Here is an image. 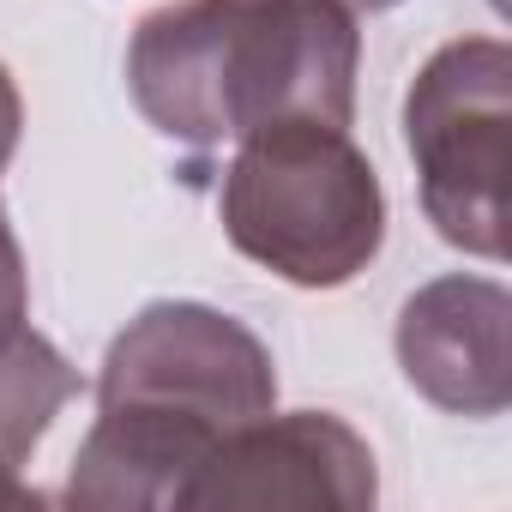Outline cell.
I'll return each instance as SVG.
<instances>
[{"instance_id": "6da1fadb", "label": "cell", "mask_w": 512, "mask_h": 512, "mask_svg": "<svg viewBox=\"0 0 512 512\" xmlns=\"http://www.w3.org/2000/svg\"><path fill=\"white\" fill-rule=\"evenodd\" d=\"M362 37L338 0H169L127 49L139 115L175 145H241L278 121L356 115Z\"/></svg>"}, {"instance_id": "7a4b0ae2", "label": "cell", "mask_w": 512, "mask_h": 512, "mask_svg": "<svg viewBox=\"0 0 512 512\" xmlns=\"http://www.w3.org/2000/svg\"><path fill=\"white\" fill-rule=\"evenodd\" d=\"M278 410L272 350L205 302L139 308L97 374V422L73 458L67 506H175L187 470L241 422Z\"/></svg>"}, {"instance_id": "3957f363", "label": "cell", "mask_w": 512, "mask_h": 512, "mask_svg": "<svg viewBox=\"0 0 512 512\" xmlns=\"http://www.w3.org/2000/svg\"><path fill=\"white\" fill-rule=\"evenodd\" d=\"M217 217L235 253L296 290H344L386 241V193L350 127L278 121L223 169Z\"/></svg>"}, {"instance_id": "277c9868", "label": "cell", "mask_w": 512, "mask_h": 512, "mask_svg": "<svg viewBox=\"0 0 512 512\" xmlns=\"http://www.w3.org/2000/svg\"><path fill=\"white\" fill-rule=\"evenodd\" d=\"M506 127L512 55L500 37H458L434 49L404 97L422 211L476 260H506Z\"/></svg>"}, {"instance_id": "5b68a950", "label": "cell", "mask_w": 512, "mask_h": 512, "mask_svg": "<svg viewBox=\"0 0 512 512\" xmlns=\"http://www.w3.org/2000/svg\"><path fill=\"white\" fill-rule=\"evenodd\" d=\"M380 476L368 440L326 410H266L223 434L175 488V506H302V512H362Z\"/></svg>"}, {"instance_id": "8992f818", "label": "cell", "mask_w": 512, "mask_h": 512, "mask_svg": "<svg viewBox=\"0 0 512 512\" xmlns=\"http://www.w3.org/2000/svg\"><path fill=\"white\" fill-rule=\"evenodd\" d=\"M512 296L494 278H434L398 314V368L446 416H500L512 404L506 356Z\"/></svg>"}, {"instance_id": "52a82bcc", "label": "cell", "mask_w": 512, "mask_h": 512, "mask_svg": "<svg viewBox=\"0 0 512 512\" xmlns=\"http://www.w3.org/2000/svg\"><path fill=\"white\" fill-rule=\"evenodd\" d=\"M73 392L79 374L43 332L19 326L13 338H0V452L13 464H31V452L43 446L49 422L67 410Z\"/></svg>"}, {"instance_id": "ba28073f", "label": "cell", "mask_w": 512, "mask_h": 512, "mask_svg": "<svg viewBox=\"0 0 512 512\" xmlns=\"http://www.w3.org/2000/svg\"><path fill=\"white\" fill-rule=\"evenodd\" d=\"M31 314V284H25V253H19V235L0 211V338H13Z\"/></svg>"}, {"instance_id": "9c48e42d", "label": "cell", "mask_w": 512, "mask_h": 512, "mask_svg": "<svg viewBox=\"0 0 512 512\" xmlns=\"http://www.w3.org/2000/svg\"><path fill=\"white\" fill-rule=\"evenodd\" d=\"M19 133H25V103H19L13 73L0 67V175H7V163H13V151H19Z\"/></svg>"}, {"instance_id": "30bf717a", "label": "cell", "mask_w": 512, "mask_h": 512, "mask_svg": "<svg viewBox=\"0 0 512 512\" xmlns=\"http://www.w3.org/2000/svg\"><path fill=\"white\" fill-rule=\"evenodd\" d=\"M19 470H25V464H13L7 452H0V506H13V512H19V506H37V488H31Z\"/></svg>"}, {"instance_id": "8fae6325", "label": "cell", "mask_w": 512, "mask_h": 512, "mask_svg": "<svg viewBox=\"0 0 512 512\" xmlns=\"http://www.w3.org/2000/svg\"><path fill=\"white\" fill-rule=\"evenodd\" d=\"M338 7H350V13H386V7H398V0H338Z\"/></svg>"}]
</instances>
